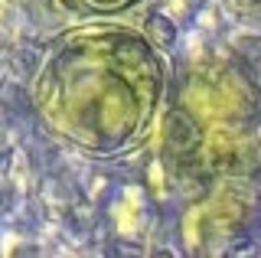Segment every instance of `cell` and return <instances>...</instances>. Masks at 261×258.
Masks as SVG:
<instances>
[{"label": "cell", "instance_id": "cell-2", "mask_svg": "<svg viewBox=\"0 0 261 258\" xmlns=\"http://www.w3.org/2000/svg\"><path fill=\"white\" fill-rule=\"evenodd\" d=\"M65 7H75V10H85L92 17H108V13H121L127 7H134L137 0H59Z\"/></svg>", "mask_w": 261, "mask_h": 258}, {"label": "cell", "instance_id": "cell-1", "mask_svg": "<svg viewBox=\"0 0 261 258\" xmlns=\"http://www.w3.org/2000/svg\"><path fill=\"white\" fill-rule=\"evenodd\" d=\"M167 72L130 27L85 23L49 43L33 79V105L56 138L88 157H121L153 127Z\"/></svg>", "mask_w": 261, "mask_h": 258}]
</instances>
